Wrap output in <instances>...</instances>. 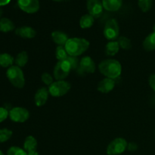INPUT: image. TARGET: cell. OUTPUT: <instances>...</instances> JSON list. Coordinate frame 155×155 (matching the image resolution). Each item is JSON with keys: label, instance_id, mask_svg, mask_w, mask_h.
Wrapping results in <instances>:
<instances>
[{"label": "cell", "instance_id": "cell-21", "mask_svg": "<svg viewBox=\"0 0 155 155\" xmlns=\"http://www.w3.org/2000/svg\"><path fill=\"white\" fill-rule=\"evenodd\" d=\"M120 45L117 41H110L107 42L105 46V52L107 55L114 56L118 53L120 50Z\"/></svg>", "mask_w": 155, "mask_h": 155}, {"label": "cell", "instance_id": "cell-25", "mask_svg": "<svg viewBox=\"0 0 155 155\" xmlns=\"http://www.w3.org/2000/svg\"><path fill=\"white\" fill-rule=\"evenodd\" d=\"M152 0H138V5L143 12H148L152 7Z\"/></svg>", "mask_w": 155, "mask_h": 155}, {"label": "cell", "instance_id": "cell-23", "mask_svg": "<svg viewBox=\"0 0 155 155\" xmlns=\"http://www.w3.org/2000/svg\"><path fill=\"white\" fill-rule=\"evenodd\" d=\"M28 54L27 51H23L21 52L18 53V55L15 58V63L16 64V66L19 67V68H23L25 66L28 62Z\"/></svg>", "mask_w": 155, "mask_h": 155}, {"label": "cell", "instance_id": "cell-10", "mask_svg": "<svg viewBox=\"0 0 155 155\" xmlns=\"http://www.w3.org/2000/svg\"><path fill=\"white\" fill-rule=\"evenodd\" d=\"M18 7L23 12L28 14H34L39 9V0H18Z\"/></svg>", "mask_w": 155, "mask_h": 155}, {"label": "cell", "instance_id": "cell-19", "mask_svg": "<svg viewBox=\"0 0 155 155\" xmlns=\"http://www.w3.org/2000/svg\"><path fill=\"white\" fill-rule=\"evenodd\" d=\"M143 48L148 51L155 50V32L150 33L143 42Z\"/></svg>", "mask_w": 155, "mask_h": 155}, {"label": "cell", "instance_id": "cell-7", "mask_svg": "<svg viewBox=\"0 0 155 155\" xmlns=\"http://www.w3.org/2000/svg\"><path fill=\"white\" fill-rule=\"evenodd\" d=\"M71 67L67 60L58 61L54 68V77L56 80H64L69 75L71 71Z\"/></svg>", "mask_w": 155, "mask_h": 155}, {"label": "cell", "instance_id": "cell-2", "mask_svg": "<svg viewBox=\"0 0 155 155\" xmlns=\"http://www.w3.org/2000/svg\"><path fill=\"white\" fill-rule=\"evenodd\" d=\"M70 56L78 57L85 52L89 47V42L83 38H71L64 45Z\"/></svg>", "mask_w": 155, "mask_h": 155}, {"label": "cell", "instance_id": "cell-32", "mask_svg": "<svg viewBox=\"0 0 155 155\" xmlns=\"http://www.w3.org/2000/svg\"><path fill=\"white\" fill-rule=\"evenodd\" d=\"M138 149V145L136 142H130L127 145V150L130 151H136Z\"/></svg>", "mask_w": 155, "mask_h": 155}, {"label": "cell", "instance_id": "cell-6", "mask_svg": "<svg viewBox=\"0 0 155 155\" xmlns=\"http://www.w3.org/2000/svg\"><path fill=\"white\" fill-rule=\"evenodd\" d=\"M120 27L116 19H110L107 21L104 28V36L108 40L114 41L119 37Z\"/></svg>", "mask_w": 155, "mask_h": 155}, {"label": "cell", "instance_id": "cell-17", "mask_svg": "<svg viewBox=\"0 0 155 155\" xmlns=\"http://www.w3.org/2000/svg\"><path fill=\"white\" fill-rule=\"evenodd\" d=\"M15 24L9 18H2L0 19V31L8 33L15 30Z\"/></svg>", "mask_w": 155, "mask_h": 155}, {"label": "cell", "instance_id": "cell-34", "mask_svg": "<svg viewBox=\"0 0 155 155\" xmlns=\"http://www.w3.org/2000/svg\"><path fill=\"white\" fill-rule=\"evenodd\" d=\"M11 0H0V6H4L8 4Z\"/></svg>", "mask_w": 155, "mask_h": 155}, {"label": "cell", "instance_id": "cell-27", "mask_svg": "<svg viewBox=\"0 0 155 155\" xmlns=\"http://www.w3.org/2000/svg\"><path fill=\"white\" fill-rule=\"evenodd\" d=\"M12 136V131L8 129H1L0 130V143L7 142Z\"/></svg>", "mask_w": 155, "mask_h": 155}, {"label": "cell", "instance_id": "cell-16", "mask_svg": "<svg viewBox=\"0 0 155 155\" xmlns=\"http://www.w3.org/2000/svg\"><path fill=\"white\" fill-rule=\"evenodd\" d=\"M51 38H52V40L54 41V43L58 44V45H61V46H64L65 44L69 39L66 33L61 31H58V30L51 33Z\"/></svg>", "mask_w": 155, "mask_h": 155}, {"label": "cell", "instance_id": "cell-12", "mask_svg": "<svg viewBox=\"0 0 155 155\" xmlns=\"http://www.w3.org/2000/svg\"><path fill=\"white\" fill-rule=\"evenodd\" d=\"M48 95H49V92H48V89H47L46 88L42 87L38 89L37 92L35 94L34 97L36 105L38 106V107L43 106L48 101Z\"/></svg>", "mask_w": 155, "mask_h": 155}, {"label": "cell", "instance_id": "cell-24", "mask_svg": "<svg viewBox=\"0 0 155 155\" xmlns=\"http://www.w3.org/2000/svg\"><path fill=\"white\" fill-rule=\"evenodd\" d=\"M55 55L58 61H64L68 58L69 54H68V52H67L66 48H65L64 46L58 45V46L56 48Z\"/></svg>", "mask_w": 155, "mask_h": 155}, {"label": "cell", "instance_id": "cell-9", "mask_svg": "<svg viewBox=\"0 0 155 155\" xmlns=\"http://www.w3.org/2000/svg\"><path fill=\"white\" fill-rule=\"evenodd\" d=\"M11 120L16 123H24L30 117V112L24 107H15L9 111Z\"/></svg>", "mask_w": 155, "mask_h": 155}, {"label": "cell", "instance_id": "cell-31", "mask_svg": "<svg viewBox=\"0 0 155 155\" xmlns=\"http://www.w3.org/2000/svg\"><path fill=\"white\" fill-rule=\"evenodd\" d=\"M9 116V112L5 107H0V123L5 120Z\"/></svg>", "mask_w": 155, "mask_h": 155}, {"label": "cell", "instance_id": "cell-28", "mask_svg": "<svg viewBox=\"0 0 155 155\" xmlns=\"http://www.w3.org/2000/svg\"><path fill=\"white\" fill-rule=\"evenodd\" d=\"M7 155H27V151L19 147H11L7 151Z\"/></svg>", "mask_w": 155, "mask_h": 155}, {"label": "cell", "instance_id": "cell-1", "mask_svg": "<svg viewBox=\"0 0 155 155\" xmlns=\"http://www.w3.org/2000/svg\"><path fill=\"white\" fill-rule=\"evenodd\" d=\"M98 69L101 74L107 78H118L122 72V66L118 61L115 59H105L98 65Z\"/></svg>", "mask_w": 155, "mask_h": 155}, {"label": "cell", "instance_id": "cell-8", "mask_svg": "<svg viewBox=\"0 0 155 155\" xmlns=\"http://www.w3.org/2000/svg\"><path fill=\"white\" fill-rule=\"evenodd\" d=\"M95 71V64L92 58L86 56L80 61V64L77 68V73L79 74L86 75L87 74H93Z\"/></svg>", "mask_w": 155, "mask_h": 155}, {"label": "cell", "instance_id": "cell-4", "mask_svg": "<svg viewBox=\"0 0 155 155\" xmlns=\"http://www.w3.org/2000/svg\"><path fill=\"white\" fill-rule=\"evenodd\" d=\"M71 84L65 80H57L48 87L49 94L53 97H61L66 95L71 89Z\"/></svg>", "mask_w": 155, "mask_h": 155}, {"label": "cell", "instance_id": "cell-29", "mask_svg": "<svg viewBox=\"0 0 155 155\" xmlns=\"http://www.w3.org/2000/svg\"><path fill=\"white\" fill-rule=\"evenodd\" d=\"M41 80L47 86H50L54 83V79H53L52 76L49 74L48 73H43L41 76Z\"/></svg>", "mask_w": 155, "mask_h": 155}, {"label": "cell", "instance_id": "cell-20", "mask_svg": "<svg viewBox=\"0 0 155 155\" xmlns=\"http://www.w3.org/2000/svg\"><path fill=\"white\" fill-rule=\"evenodd\" d=\"M15 58L11 54L8 53H1L0 54V67L2 68H10L13 66Z\"/></svg>", "mask_w": 155, "mask_h": 155}, {"label": "cell", "instance_id": "cell-26", "mask_svg": "<svg viewBox=\"0 0 155 155\" xmlns=\"http://www.w3.org/2000/svg\"><path fill=\"white\" fill-rule=\"evenodd\" d=\"M118 43H119L120 47L123 49L129 50L132 48V42L129 38L126 36H120L118 39Z\"/></svg>", "mask_w": 155, "mask_h": 155}, {"label": "cell", "instance_id": "cell-37", "mask_svg": "<svg viewBox=\"0 0 155 155\" xmlns=\"http://www.w3.org/2000/svg\"><path fill=\"white\" fill-rule=\"evenodd\" d=\"M2 14H3L2 9L0 8V19H1V18H2Z\"/></svg>", "mask_w": 155, "mask_h": 155}, {"label": "cell", "instance_id": "cell-38", "mask_svg": "<svg viewBox=\"0 0 155 155\" xmlns=\"http://www.w3.org/2000/svg\"><path fill=\"white\" fill-rule=\"evenodd\" d=\"M0 155H4V154H3V152L1 151V150H0Z\"/></svg>", "mask_w": 155, "mask_h": 155}, {"label": "cell", "instance_id": "cell-3", "mask_svg": "<svg viewBox=\"0 0 155 155\" xmlns=\"http://www.w3.org/2000/svg\"><path fill=\"white\" fill-rule=\"evenodd\" d=\"M6 76L10 83L15 87L21 89L25 85V78H24V73L21 68L18 66H12L7 70Z\"/></svg>", "mask_w": 155, "mask_h": 155}, {"label": "cell", "instance_id": "cell-15", "mask_svg": "<svg viewBox=\"0 0 155 155\" xmlns=\"http://www.w3.org/2000/svg\"><path fill=\"white\" fill-rule=\"evenodd\" d=\"M123 0H102L103 7L108 12H117L121 8Z\"/></svg>", "mask_w": 155, "mask_h": 155}, {"label": "cell", "instance_id": "cell-14", "mask_svg": "<svg viewBox=\"0 0 155 155\" xmlns=\"http://www.w3.org/2000/svg\"><path fill=\"white\" fill-rule=\"evenodd\" d=\"M15 33L18 36L24 39H33L36 36V32L33 28L27 26L18 27L15 30Z\"/></svg>", "mask_w": 155, "mask_h": 155}, {"label": "cell", "instance_id": "cell-35", "mask_svg": "<svg viewBox=\"0 0 155 155\" xmlns=\"http://www.w3.org/2000/svg\"><path fill=\"white\" fill-rule=\"evenodd\" d=\"M27 155H39V153L36 151H29V152H27Z\"/></svg>", "mask_w": 155, "mask_h": 155}, {"label": "cell", "instance_id": "cell-13", "mask_svg": "<svg viewBox=\"0 0 155 155\" xmlns=\"http://www.w3.org/2000/svg\"><path fill=\"white\" fill-rule=\"evenodd\" d=\"M115 86V82L113 79L104 78L98 83V90L101 93H108L111 92Z\"/></svg>", "mask_w": 155, "mask_h": 155}, {"label": "cell", "instance_id": "cell-11", "mask_svg": "<svg viewBox=\"0 0 155 155\" xmlns=\"http://www.w3.org/2000/svg\"><path fill=\"white\" fill-rule=\"evenodd\" d=\"M86 6L89 15L95 18H99L102 15L104 7H103L102 2L100 0H87Z\"/></svg>", "mask_w": 155, "mask_h": 155}, {"label": "cell", "instance_id": "cell-39", "mask_svg": "<svg viewBox=\"0 0 155 155\" xmlns=\"http://www.w3.org/2000/svg\"><path fill=\"white\" fill-rule=\"evenodd\" d=\"M153 30H154V32H155V24L154 25V27H153Z\"/></svg>", "mask_w": 155, "mask_h": 155}, {"label": "cell", "instance_id": "cell-30", "mask_svg": "<svg viewBox=\"0 0 155 155\" xmlns=\"http://www.w3.org/2000/svg\"><path fill=\"white\" fill-rule=\"evenodd\" d=\"M68 62H69L70 65L71 67L72 70H76L78 68L79 64H80V61L77 59V57H74V56H68V58L66 59Z\"/></svg>", "mask_w": 155, "mask_h": 155}, {"label": "cell", "instance_id": "cell-36", "mask_svg": "<svg viewBox=\"0 0 155 155\" xmlns=\"http://www.w3.org/2000/svg\"><path fill=\"white\" fill-rule=\"evenodd\" d=\"M54 2H68L70 0H53Z\"/></svg>", "mask_w": 155, "mask_h": 155}, {"label": "cell", "instance_id": "cell-5", "mask_svg": "<svg viewBox=\"0 0 155 155\" xmlns=\"http://www.w3.org/2000/svg\"><path fill=\"white\" fill-rule=\"evenodd\" d=\"M128 142L124 138H117L110 142L107 148L108 155H120L127 149Z\"/></svg>", "mask_w": 155, "mask_h": 155}, {"label": "cell", "instance_id": "cell-22", "mask_svg": "<svg viewBox=\"0 0 155 155\" xmlns=\"http://www.w3.org/2000/svg\"><path fill=\"white\" fill-rule=\"evenodd\" d=\"M94 21H95V18L89 14H86V15L82 16V18H80V26L83 29L90 28L93 25Z\"/></svg>", "mask_w": 155, "mask_h": 155}, {"label": "cell", "instance_id": "cell-18", "mask_svg": "<svg viewBox=\"0 0 155 155\" xmlns=\"http://www.w3.org/2000/svg\"><path fill=\"white\" fill-rule=\"evenodd\" d=\"M37 148V140L33 136H29L25 139L24 142V149L27 152L36 151Z\"/></svg>", "mask_w": 155, "mask_h": 155}, {"label": "cell", "instance_id": "cell-33", "mask_svg": "<svg viewBox=\"0 0 155 155\" xmlns=\"http://www.w3.org/2000/svg\"><path fill=\"white\" fill-rule=\"evenodd\" d=\"M149 85L151 89L155 92V74H151L149 77Z\"/></svg>", "mask_w": 155, "mask_h": 155}]
</instances>
